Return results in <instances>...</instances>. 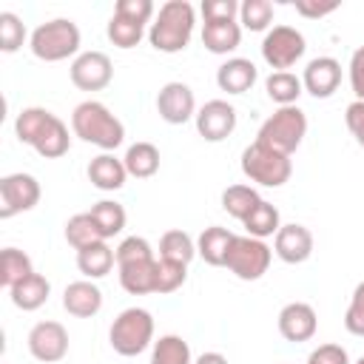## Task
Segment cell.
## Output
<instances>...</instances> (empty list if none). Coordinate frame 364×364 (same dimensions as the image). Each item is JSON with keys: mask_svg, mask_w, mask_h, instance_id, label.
Segmentation results:
<instances>
[{"mask_svg": "<svg viewBox=\"0 0 364 364\" xmlns=\"http://www.w3.org/2000/svg\"><path fill=\"white\" fill-rule=\"evenodd\" d=\"M14 134L23 145H31L40 156L46 159H57L63 154H68V145H71V136H68V128L60 117H54L51 111L46 108H23L14 119Z\"/></svg>", "mask_w": 364, "mask_h": 364, "instance_id": "cell-1", "label": "cell"}, {"mask_svg": "<svg viewBox=\"0 0 364 364\" xmlns=\"http://www.w3.org/2000/svg\"><path fill=\"white\" fill-rule=\"evenodd\" d=\"M193 23H196V11L188 0H168L159 6L156 17L148 28V40L156 51L176 54L191 43Z\"/></svg>", "mask_w": 364, "mask_h": 364, "instance_id": "cell-2", "label": "cell"}, {"mask_svg": "<svg viewBox=\"0 0 364 364\" xmlns=\"http://www.w3.org/2000/svg\"><path fill=\"white\" fill-rule=\"evenodd\" d=\"M71 128H74V134L80 139L102 148L105 154L114 151V148H119L122 139H125V125L102 102H97V100H85V102H80L74 108Z\"/></svg>", "mask_w": 364, "mask_h": 364, "instance_id": "cell-3", "label": "cell"}, {"mask_svg": "<svg viewBox=\"0 0 364 364\" xmlns=\"http://www.w3.org/2000/svg\"><path fill=\"white\" fill-rule=\"evenodd\" d=\"M304 134H307V117H304V111L299 105H284V108L273 111L262 122L256 142L264 145V148H270V151H276V154L290 156L301 145Z\"/></svg>", "mask_w": 364, "mask_h": 364, "instance_id": "cell-4", "label": "cell"}, {"mask_svg": "<svg viewBox=\"0 0 364 364\" xmlns=\"http://www.w3.org/2000/svg\"><path fill=\"white\" fill-rule=\"evenodd\" d=\"M80 51V28L74 20L57 17L31 31V54L46 63H60Z\"/></svg>", "mask_w": 364, "mask_h": 364, "instance_id": "cell-5", "label": "cell"}, {"mask_svg": "<svg viewBox=\"0 0 364 364\" xmlns=\"http://www.w3.org/2000/svg\"><path fill=\"white\" fill-rule=\"evenodd\" d=\"M108 338H111V347H114L119 355H125V358L139 355V353L148 350V344L154 341V318H151V313L142 310V307H128V310H122V313L114 318Z\"/></svg>", "mask_w": 364, "mask_h": 364, "instance_id": "cell-6", "label": "cell"}, {"mask_svg": "<svg viewBox=\"0 0 364 364\" xmlns=\"http://www.w3.org/2000/svg\"><path fill=\"white\" fill-rule=\"evenodd\" d=\"M242 173L256 185L282 188L293 173V162H290V156L276 154V151L253 142L242 151Z\"/></svg>", "mask_w": 364, "mask_h": 364, "instance_id": "cell-7", "label": "cell"}, {"mask_svg": "<svg viewBox=\"0 0 364 364\" xmlns=\"http://www.w3.org/2000/svg\"><path fill=\"white\" fill-rule=\"evenodd\" d=\"M273 259V250L264 245V239H253V236H236L230 250H228V262L225 267L239 276L242 282H256L267 273Z\"/></svg>", "mask_w": 364, "mask_h": 364, "instance_id": "cell-8", "label": "cell"}, {"mask_svg": "<svg viewBox=\"0 0 364 364\" xmlns=\"http://www.w3.org/2000/svg\"><path fill=\"white\" fill-rule=\"evenodd\" d=\"M304 34L293 26H273L262 40V57L270 68L284 71L304 57Z\"/></svg>", "mask_w": 364, "mask_h": 364, "instance_id": "cell-9", "label": "cell"}, {"mask_svg": "<svg viewBox=\"0 0 364 364\" xmlns=\"http://www.w3.org/2000/svg\"><path fill=\"white\" fill-rule=\"evenodd\" d=\"M40 202V182L31 173H9L0 179V219L31 210Z\"/></svg>", "mask_w": 364, "mask_h": 364, "instance_id": "cell-10", "label": "cell"}, {"mask_svg": "<svg viewBox=\"0 0 364 364\" xmlns=\"http://www.w3.org/2000/svg\"><path fill=\"white\" fill-rule=\"evenodd\" d=\"M28 353L43 364H57L68 353V333L60 321H37L28 333Z\"/></svg>", "mask_w": 364, "mask_h": 364, "instance_id": "cell-11", "label": "cell"}, {"mask_svg": "<svg viewBox=\"0 0 364 364\" xmlns=\"http://www.w3.org/2000/svg\"><path fill=\"white\" fill-rule=\"evenodd\" d=\"M114 77V65L102 51H82L71 63V82L80 91H102Z\"/></svg>", "mask_w": 364, "mask_h": 364, "instance_id": "cell-12", "label": "cell"}, {"mask_svg": "<svg viewBox=\"0 0 364 364\" xmlns=\"http://www.w3.org/2000/svg\"><path fill=\"white\" fill-rule=\"evenodd\" d=\"M236 128V108L225 100H210L196 111V131L208 142H222Z\"/></svg>", "mask_w": 364, "mask_h": 364, "instance_id": "cell-13", "label": "cell"}, {"mask_svg": "<svg viewBox=\"0 0 364 364\" xmlns=\"http://www.w3.org/2000/svg\"><path fill=\"white\" fill-rule=\"evenodd\" d=\"M156 111L165 122L171 125H182L191 117H196V100L191 85L185 82H165L156 94Z\"/></svg>", "mask_w": 364, "mask_h": 364, "instance_id": "cell-14", "label": "cell"}, {"mask_svg": "<svg viewBox=\"0 0 364 364\" xmlns=\"http://www.w3.org/2000/svg\"><path fill=\"white\" fill-rule=\"evenodd\" d=\"M341 82V63L333 57H316L307 63L304 74H301V85L307 94H313L316 100H327L336 94Z\"/></svg>", "mask_w": 364, "mask_h": 364, "instance_id": "cell-15", "label": "cell"}, {"mask_svg": "<svg viewBox=\"0 0 364 364\" xmlns=\"http://www.w3.org/2000/svg\"><path fill=\"white\" fill-rule=\"evenodd\" d=\"M318 318L307 301H290L279 313V333L287 341H310L316 336Z\"/></svg>", "mask_w": 364, "mask_h": 364, "instance_id": "cell-16", "label": "cell"}, {"mask_svg": "<svg viewBox=\"0 0 364 364\" xmlns=\"http://www.w3.org/2000/svg\"><path fill=\"white\" fill-rule=\"evenodd\" d=\"M273 250L282 262L287 264H301L310 259L313 253V233L304 225H282L276 239H273Z\"/></svg>", "mask_w": 364, "mask_h": 364, "instance_id": "cell-17", "label": "cell"}, {"mask_svg": "<svg viewBox=\"0 0 364 364\" xmlns=\"http://www.w3.org/2000/svg\"><path fill=\"white\" fill-rule=\"evenodd\" d=\"M63 307L77 316V318H91L100 313L102 307V293L100 287L91 282V279H80V282H71L63 293Z\"/></svg>", "mask_w": 364, "mask_h": 364, "instance_id": "cell-18", "label": "cell"}, {"mask_svg": "<svg viewBox=\"0 0 364 364\" xmlns=\"http://www.w3.org/2000/svg\"><path fill=\"white\" fill-rule=\"evenodd\" d=\"M256 77H259L256 65L250 60H245V57H233V60L222 63L219 71H216V82L228 94H245V91H250L253 82H256Z\"/></svg>", "mask_w": 364, "mask_h": 364, "instance_id": "cell-19", "label": "cell"}, {"mask_svg": "<svg viewBox=\"0 0 364 364\" xmlns=\"http://www.w3.org/2000/svg\"><path fill=\"white\" fill-rule=\"evenodd\" d=\"M242 43V26L236 20H210L202 26V46L210 54L236 51Z\"/></svg>", "mask_w": 364, "mask_h": 364, "instance_id": "cell-20", "label": "cell"}, {"mask_svg": "<svg viewBox=\"0 0 364 364\" xmlns=\"http://www.w3.org/2000/svg\"><path fill=\"white\" fill-rule=\"evenodd\" d=\"M125 176H128L125 162L117 159L114 154H100L88 162V179L100 191H119L125 185Z\"/></svg>", "mask_w": 364, "mask_h": 364, "instance_id": "cell-21", "label": "cell"}, {"mask_svg": "<svg viewBox=\"0 0 364 364\" xmlns=\"http://www.w3.org/2000/svg\"><path fill=\"white\" fill-rule=\"evenodd\" d=\"M233 239H236V233H230L228 228L210 225V228H205V230L199 233V239H196V253H199L208 264H213V267H225V262H228V250H230Z\"/></svg>", "mask_w": 364, "mask_h": 364, "instance_id": "cell-22", "label": "cell"}, {"mask_svg": "<svg viewBox=\"0 0 364 364\" xmlns=\"http://www.w3.org/2000/svg\"><path fill=\"white\" fill-rule=\"evenodd\" d=\"M156 262L159 259H145L134 264H119V284L131 296H145L156 293Z\"/></svg>", "mask_w": 364, "mask_h": 364, "instance_id": "cell-23", "label": "cell"}, {"mask_svg": "<svg viewBox=\"0 0 364 364\" xmlns=\"http://www.w3.org/2000/svg\"><path fill=\"white\" fill-rule=\"evenodd\" d=\"M117 262V250L108 247V242H97V245H88L82 250H77V267L85 279H102L111 273Z\"/></svg>", "mask_w": 364, "mask_h": 364, "instance_id": "cell-24", "label": "cell"}, {"mask_svg": "<svg viewBox=\"0 0 364 364\" xmlns=\"http://www.w3.org/2000/svg\"><path fill=\"white\" fill-rule=\"evenodd\" d=\"M11 301H14V307H20V310H37V307H43L46 301H48V293H51V284H48V279L43 276V273H31L28 279H23L20 284H14L11 290Z\"/></svg>", "mask_w": 364, "mask_h": 364, "instance_id": "cell-25", "label": "cell"}, {"mask_svg": "<svg viewBox=\"0 0 364 364\" xmlns=\"http://www.w3.org/2000/svg\"><path fill=\"white\" fill-rule=\"evenodd\" d=\"M122 162H125L128 176L148 179V176H154V173L159 171V151H156V145H151V142H134V145L125 151Z\"/></svg>", "mask_w": 364, "mask_h": 364, "instance_id": "cell-26", "label": "cell"}, {"mask_svg": "<svg viewBox=\"0 0 364 364\" xmlns=\"http://www.w3.org/2000/svg\"><path fill=\"white\" fill-rule=\"evenodd\" d=\"M264 91H267V97H270L279 108H284V105H296V100H299V94L304 91V85H301V80H299L296 74H290V71H273V74L264 80Z\"/></svg>", "mask_w": 364, "mask_h": 364, "instance_id": "cell-27", "label": "cell"}, {"mask_svg": "<svg viewBox=\"0 0 364 364\" xmlns=\"http://www.w3.org/2000/svg\"><path fill=\"white\" fill-rule=\"evenodd\" d=\"M242 225H245L247 236H253V239L276 236V233H279V228H282V222H279V208L262 199V202L250 210V216H247Z\"/></svg>", "mask_w": 364, "mask_h": 364, "instance_id": "cell-28", "label": "cell"}, {"mask_svg": "<svg viewBox=\"0 0 364 364\" xmlns=\"http://www.w3.org/2000/svg\"><path fill=\"white\" fill-rule=\"evenodd\" d=\"M34 273V267H31V259L23 253V250H17V247H3V253H0V284L3 287H14V284H20L23 279H28Z\"/></svg>", "mask_w": 364, "mask_h": 364, "instance_id": "cell-29", "label": "cell"}, {"mask_svg": "<svg viewBox=\"0 0 364 364\" xmlns=\"http://www.w3.org/2000/svg\"><path fill=\"white\" fill-rule=\"evenodd\" d=\"M259 202H262V196H259L256 188H250V185H230V188L222 191V208H225L233 219H239V222H245V219L250 216V210H253Z\"/></svg>", "mask_w": 364, "mask_h": 364, "instance_id": "cell-30", "label": "cell"}, {"mask_svg": "<svg viewBox=\"0 0 364 364\" xmlns=\"http://www.w3.org/2000/svg\"><path fill=\"white\" fill-rule=\"evenodd\" d=\"M65 239H68V245H71L74 250H82V247L97 245V242H105V236H102V230L97 228V222H94L91 213H77V216H71V219L65 222Z\"/></svg>", "mask_w": 364, "mask_h": 364, "instance_id": "cell-31", "label": "cell"}, {"mask_svg": "<svg viewBox=\"0 0 364 364\" xmlns=\"http://www.w3.org/2000/svg\"><path fill=\"white\" fill-rule=\"evenodd\" d=\"M193 256H196V245H193V239L185 230H168V233H162V239H159V259L176 262V264H185L188 267V262Z\"/></svg>", "mask_w": 364, "mask_h": 364, "instance_id": "cell-32", "label": "cell"}, {"mask_svg": "<svg viewBox=\"0 0 364 364\" xmlns=\"http://www.w3.org/2000/svg\"><path fill=\"white\" fill-rule=\"evenodd\" d=\"M151 364H193L191 358V347L182 336H162L159 341H154L151 350Z\"/></svg>", "mask_w": 364, "mask_h": 364, "instance_id": "cell-33", "label": "cell"}, {"mask_svg": "<svg viewBox=\"0 0 364 364\" xmlns=\"http://www.w3.org/2000/svg\"><path fill=\"white\" fill-rule=\"evenodd\" d=\"M88 213L94 216V222H97V228L102 230L105 242H108L111 236L122 233V228H125V208H122L119 202H114V199H102V202H97Z\"/></svg>", "mask_w": 364, "mask_h": 364, "instance_id": "cell-34", "label": "cell"}, {"mask_svg": "<svg viewBox=\"0 0 364 364\" xmlns=\"http://www.w3.org/2000/svg\"><path fill=\"white\" fill-rule=\"evenodd\" d=\"M145 34V23H136L125 14H111L108 20V40L117 46V48H134Z\"/></svg>", "mask_w": 364, "mask_h": 364, "instance_id": "cell-35", "label": "cell"}, {"mask_svg": "<svg viewBox=\"0 0 364 364\" xmlns=\"http://www.w3.org/2000/svg\"><path fill=\"white\" fill-rule=\"evenodd\" d=\"M239 17L247 31H264L273 20V3L270 0H245L239 6Z\"/></svg>", "mask_w": 364, "mask_h": 364, "instance_id": "cell-36", "label": "cell"}, {"mask_svg": "<svg viewBox=\"0 0 364 364\" xmlns=\"http://www.w3.org/2000/svg\"><path fill=\"white\" fill-rule=\"evenodd\" d=\"M23 40H26L23 20L17 14H11V11H3L0 14V48L6 54H11V51H17L23 46Z\"/></svg>", "mask_w": 364, "mask_h": 364, "instance_id": "cell-37", "label": "cell"}, {"mask_svg": "<svg viewBox=\"0 0 364 364\" xmlns=\"http://www.w3.org/2000/svg\"><path fill=\"white\" fill-rule=\"evenodd\" d=\"M185 276H188V267L185 264L159 259L156 262V293H173V290H179L185 284Z\"/></svg>", "mask_w": 364, "mask_h": 364, "instance_id": "cell-38", "label": "cell"}, {"mask_svg": "<svg viewBox=\"0 0 364 364\" xmlns=\"http://www.w3.org/2000/svg\"><path fill=\"white\" fill-rule=\"evenodd\" d=\"M145 259H154V250H151L148 239H142V236H128V239L119 242V247H117V267H119V264L145 262Z\"/></svg>", "mask_w": 364, "mask_h": 364, "instance_id": "cell-39", "label": "cell"}, {"mask_svg": "<svg viewBox=\"0 0 364 364\" xmlns=\"http://www.w3.org/2000/svg\"><path fill=\"white\" fill-rule=\"evenodd\" d=\"M344 327L353 336H364V282L355 284V290H353L350 307L344 313Z\"/></svg>", "mask_w": 364, "mask_h": 364, "instance_id": "cell-40", "label": "cell"}, {"mask_svg": "<svg viewBox=\"0 0 364 364\" xmlns=\"http://www.w3.org/2000/svg\"><path fill=\"white\" fill-rule=\"evenodd\" d=\"M236 14H239V3L236 0H202L205 23H210V20H233Z\"/></svg>", "mask_w": 364, "mask_h": 364, "instance_id": "cell-41", "label": "cell"}, {"mask_svg": "<svg viewBox=\"0 0 364 364\" xmlns=\"http://www.w3.org/2000/svg\"><path fill=\"white\" fill-rule=\"evenodd\" d=\"M114 11L125 14V17L136 20V23H148L154 17V3L151 0H117Z\"/></svg>", "mask_w": 364, "mask_h": 364, "instance_id": "cell-42", "label": "cell"}, {"mask_svg": "<svg viewBox=\"0 0 364 364\" xmlns=\"http://www.w3.org/2000/svg\"><path fill=\"white\" fill-rule=\"evenodd\" d=\"M307 364H350L347 358V350L338 347V344H321L318 350L310 353Z\"/></svg>", "mask_w": 364, "mask_h": 364, "instance_id": "cell-43", "label": "cell"}, {"mask_svg": "<svg viewBox=\"0 0 364 364\" xmlns=\"http://www.w3.org/2000/svg\"><path fill=\"white\" fill-rule=\"evenodd\" d=\"M350 85L358 102H364V46H358L350 57Z\"/></svg>", "mask_w": 364, "mask_h": 364, "instance_id": "cell-44", "label": "cell"}, {"mask_svg": "<svg viewBox=\"0 0 364 364\" xmlns=\"http://www.w3.org/2000/svg\"><path fill=\"white\" fill-rule=\"evenodd\" d=\"M344 122L350 128V134L355 136V142L364 148V102H350L347 111H344Z\"/></svg>", "mask_w": 364, "mask_h": 364, "instance_id": "cell-45", "label": "cell"}, {"mask_svg": "<svg viewBox=\"0 0 364 364\" xmlns=\"http://www.w3.org/2000/svg\"><path fill=\"white\" fill-rule=\"evenodd\" d=\"M336 9H338V3H307V0L296 3V11L301 17H324V14H333Z\"/></svg>", "mask_w": 364, "mask_h": 364, "instance_id": "cell-46", "label": "cell"}, {"mask_svg": "<svg viewBox=\"0 0 364 364\" xmlns=\"http://www.w3.org/2000/svg\"><path fill=\"white\" fill-rule=\"evenodd\" d=\"M193 364H228V358L222 353H202Z\"/></svg>", "mask_w": 364, "mask_h": 364, "instance_id": "cell-47", "label": "cell"}, {"mask_svg": "<svg viewBox=\"0 0 364 364\" xmlns=\"http://www.w3.org/2000/svg\"><path fill=\"white\" fill-rule=\"evenodd\" d=\"M355 364H364V355H361V358H358V361H355Z\"/></svg>", "mask_w": 364, "mask_h": 364, "instance_id": "cell-48", "label": "cell"}]
</instances>
